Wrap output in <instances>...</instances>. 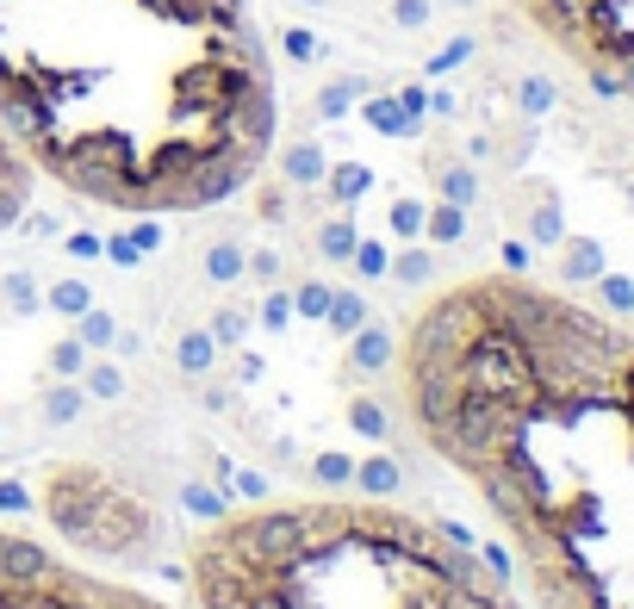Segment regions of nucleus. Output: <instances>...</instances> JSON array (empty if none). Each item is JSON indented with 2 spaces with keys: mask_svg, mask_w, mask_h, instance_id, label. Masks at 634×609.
<instances>
[{
  "mask_svg": "<svg viewBox=\"0 0 634 609\" xmlns=\"http://www.w3.org/2000/svg\"><path fill=\"white\" fill-rule=\"evenodd\" d=\"M0 137L76 199L206 211L274 143L243 0H0Z\"/></svg>",
  "mask_w": 634,
  "mask_h": 609,
  "instance_id": "f257e3e1",
  "label": "nucleus"
},
{
  "mask_svg": "<svg viewBox=\"0 0 634 609\" xmlns=\"http://www.w3.org/2000/svg\"><path fill=\"white\" fill-rule=\"evenodd\" d=\"M187 590L193 609H510L466 529L343 497L224 510L187 535Z\"/></svg>",
  "mask_w": 634,
  "mask_h": 609,
  "instance_id": "f03ea898",
  "label": "nucleus"
},
{
  "mask_svg": "<svg viewBox=\"0 0 634 609\" xmlns=\"http://www.w3.org/2000/svg\"><path fill=\"white\" fill-rule=\"evenodd\" d=\"M44 522L76 548H94L100 560H131L162 535V522H155L143 497H131L125 485H113L106 473L81 467V460H62V467L44 473Z\"/></svg>",
  "mask_w": 634,
  "mask_h": 609,
  "instance_id": "7ed1b4c3",
  "label": "nucleus"
},
{
  "mask_svg": "<svg viewBox=\"0 0 634 609\" xmlns=\"http://www.w3.org/2000/svg\"><path fill=\"white\" fill-rule=\"evenodd\" d=\"M0 609H174V604L44 548L38 535L0 529Z\"/></svg>",
  "mask_w": 634,
  "mask_h": 609,
  "instance_id": "20e7f679",
  "label": "nucleus"
},
{
  "mask_svg": "<svg viewBox=\"0 0 634 609\" xmlns=\"http://www.w3.org/2000/svg\"><path fill=\"white\" fill-rule=\"evenodd\" d=\"M32 181H38V174L25 169V156L0 137V230H13L25 218V206H32Z\"/></svg>",
  "mask_w": 634,
  "mask_h": 609,
  "instance_id": "39448f33",
  "label": "nucleus"
},
{
  "mask_svg": "<svg viewBox=\"0 0 634 609\" xmlns=\"http://www.w3.org/2000/svg\"><path fill=\"white\" fill-rule=\"evenodd\" d=\"M603 274V249L591 243V237H566L560 243V286H585Z\"/></svg>",
  "mask_w": 634,
  "mask_h": 609,
  "instance_id": "423d86ee",
  "label": "nucleus"
},
{
  "mask_svg": "<svg viewBox=\"0 0 634 609\" xmlns=\"http://www.w3.org/2000/svg\"><path fill=\"white\" fill-rule=\"evenodd\" d=\"M280 174H287L292 187H324V174H330V156L318 150V143H292V150L280 156Z\"/></svg>",
  "mask_w": 634,
  "mask_h": 609,
  "instance_id": "0eeeda50",
  "label": "nucleus"
},
{
  "mask_svg": "<svg viewBox=\"0 0 634 609\" xmlns=\"http://www.w3.org/2000/svg\"><path fill=\"white\" fill-rule=\"evenodd\" d=\"M423 237H429L436 249L461 243V237H466V206H448V199H436V206L423 211Z\"/></svg>",
  "mask_w": 634,
  "mask_h": 609,
  "instance_id": "6e6552de",
  "label": "nucleus"
},
{
  "mask_svg": "<svg viewBox=\"0 0 634 609\" xmlns=\"http://www.w3.org/2000/svg\"><path fill=\"white\" fill-rule=\"evenodd\" d=\"M436 187H442L448 206H473V199H480V169H473V162H442V169H436Z\"/></svg>",
  "mask_w": 634,
  "mask_h": 609,
  "instance_id": "1a4fd4ad",
  "label": "nucleus"
},
{
  "mask_svg": "<svg viewBox=\"0 0 634 609\" xmlns=\"http://www.w3.org/2000/svg\"><path fill=\"white\" fill-rule=\"evenodd\" d=\"M243 267H250V255H243V243H211L206 249V280L211 286H231V280H243Z\"/></svg>",
  "mask_w": 634,
  "mask_h": 609,
  "instance_id": "9d476101",
  "label": "nucleus"
},
{
  "mask_svg": "<svg viewBox=\"0 0 634 609\" xmlns=\"http://www.w3.org/2000/svg\"><path fill=\"white\" fill-rule=\"evenodd\" d=\"M324 187H330V199H361L367 187H373V169H367V162H336V169L324 174Z\"/></svg>",
  "mask_w": 634,
  "mask_h": 609,
  "instance_id": "9b49d317",
  "label": "nucleus"
},
{
  "mask_svg": "<svg viewBox=\"0 0 634 609\" xmlns=\"http://www.w3.org/2000/svg\"><path fill=\"white\" fill-rule=\"evenodd\" d=\"M367 94V81L361 76H343V81H324V94H318V118H343L355 100Z\"/></svg>",
  "mask_w": 634,
  "mask_h": 609,
  "instance_id": "f8f14e48",
  "label": "nucleus"
},
{
  "mask_svg": "<svg viewBox=\"0 0 634 609\" xmlns=\"http://www.w3.org/2000/svg\"><path fill=\"white\" fill-rule=\"evenodd\" d=\"M529 237H535L541 249H560V243H566V218H560V206L547 199V193H541V206L529 211Z\"/></svg>",
  "mask_w": 634,
  "mask_h": 609,
  "instance_id": "ddd939ff",
  "label": "nucleus"
},
{
  "mask_svg": "<svg viewBox=\"0 0 634 609\" xmlns=\"http://www.w3.org/2000/svg\"><path fill=\"white\" fill-rule=\"evenodd\" d=\"M392 355H399V343H392V336H385L380 324H367V330H361V343H355V361H361L367 374H380V367H392Z\"/></svg>",
  "mask_w": 634,
  "mask_h": 609,
  "instance_id": "4468645a",
  "label": "nucleus"
},
{
  "mask_svg": "<svg viewBox=\"0 0 634 609\" xmlns=\"http://www.w3.org/2000/svg\"><path fill=\"white\" fill-rule=\"evenodd\" d=\"M361 113H367V125H373V131H385V137H417V125L404 118L399 100H367Z\"/></svg>",
  "mask_w": 634,
  "mask_h": 609,
  "instance_id": "2eb2a0df",
  "label": "nucleus"
},
{
  "mask_svg": "<svg viewBox=\"0 0 634 609\" xmlns=\"http://www.w3.org/2000/svg\"><path fill=\"white\" fill-rule=\"evenodd\" d=\"M155 243H162V230H155V218H143L137 230H125V237L113 243V262H143Z\"/></svg>",
  "mask_w": 634,
  "mask_h": 609,
  "instance_id": "dca6fc26",
  "label": "nucleus"
},
{
  "mask_svg": "<svg viewBox=\"0 0 634 609\" xmlns=\"http://www.w3.org/2000/svg\"><path fill=\"white\" fill-rule=\"evenodd\" d=\"M385 274H392L399 286H423L429 274H436V255H429V249H404L399 262H385Z\"/></svg>",
  "mask_w": 634,
  "mask_h": 609,
  "instance_id": "f3484780",
  "label": "nucleus"
},
{
  "mask_svg": "<svg viewBox=\"0 0 634 609\" xmlns=\"http://www.w3.org/2000/svg\"><path fill=\"white\" fill-rule=\"evenodd\" d=\"M554 81H547V76H522L517 81V106H522V113H529V118H541V113H554Z\"/></svg>",
  "mask_w": 634,
  "mask_h": 609,
  "instance_id": "a211bd4d",
  "label": "nucleus"
},
{
  "mask_svg": "<svg viewBox=\"0 0 634 609\" xmlns=\"http://www.w3.org/2000/svg\"><path fill=\"white\" fill-rule=\"evenodd\" d=\"M355 243H361V237H355V225H348V218H330V225L318 230V249H324L330 262H348V255H355Z\"/></svg>",
  "mask_w": 634,
  "mask_h": 609,
  "instance_id": "6ab92c4d",
  "label": "nucleus"
},
{
  "mask_svg": "<svg viewBox=\"0 0 634 609\" xmlns=\"http://www.w3.org/2000/svg\"><path fill=\"white\" fill-rule=\"evenodd\" d=\"M597 299L610 304V311H622V318H634V280L629 274H610V267H603V274H597Z\"/></svg>",
  "mask_w": 634,
  "mask_h": 609,
  "instance_id": "aec40b11",
  "label": "nucleus"
},
{
  "mask_svg": "<svg viewBox=\"0 0 634 609\" xmlns=\"http://www.w3.org/2000/svg\"><path fill=\"white\" fill-rule=\"evenodd\" d=\"M423 211H429L423 199H392V230H399L404 243H417L423 237Z\"/></svg>",
  "mask_w": 634,
  "mask_h": 609,
  "instance_id": "412c9836",
  "label": "nucleus"
},
{
  "mask_svg": "<svg viewBox=\"0 0 634 609\" xmlns=\"http://www.w3.org/2000/svg\"><path fill=\"white\" fill-rule=\"evenodd\" d=\"M324 318H330V324H336V330H343V336H348V330H361L367 304L355 299V292H336V299H330V311H324Z\"/></svg>",
  "mask_w": 634,
  "mask_h": 609,
  "instance_id": "4be33fe9",
  "label": "nucleus"
},
{
  "mask_svg": "<svg viewBox=\"0 0 634 609\" xmlns=\"http://www.w3.org/2000/svg\"><path fill=\"white\" fill-rule=\"evenodd\" d=\"M76 343H81V348H106V343H113V318H106V311H81Z\"/></svg>",
  "mask_w": 634,
  "mask_h": 609,
  "instance_id": "5701e85b",
  "label": "nucleus"
},
{
  "mask_svg": "<svg viewBox=\"0 0 634 609\" xmlns=\"http://www.w3.org/2000/svg\"><path fill=\"white\" fill-rule=\"evenodd\" d=\"M50 304H57V311H69V318H81V311H88V286L81 280H57V292H50Z\"/></svg>",
  "mask_w": 634,
  "mask_h": 609,
  "instance_id": "b1692460",
  "label": "nucleus"
},
{
  "mask_svg": "<svg viewBox=\"0 0 634 609\" xmlns=\"http://www.w3.org/2000/svg\"><path fill=\"white\" fill-rule=\"evenodd\" d=\"M392 25L399 32H423L429 25V0H392Z\"/></svg>",
  "mask_w": 634,
  "mask_h": 609,
  "instance_id": "393cba45",
  "label": "nucleus"
},
{
  "mask_svg": "<svg viewBox=\"0 0 634 609\" xmlns=\"http://www.w3.org/2000/svg\"><path fill=\"white\" fill-rule=\"evenodd\" d=\"M88 399H118L125 392V380H118V367H88Z\"/></svg>",
  "mask_w": 634,
  "mask_h": 609,
  "instance_id": "a878e982",
  "label": "nucleus"
},
{
  "mask_svg": "<svg viewBox=\"0 0 634 609\" xmlns=\"http://www.w3.org/2000/svg\"><path fill=\"white\" fill-rule=\"evenodd\" d=\"M466 57H473V38H454V44H442V50L429 57V76H448V69H461Z\"/></svg>",
  "mask_w": 634,
  "mask_h": 609,
  "instance_id": "bb28decb",
  "label": "nucleus"
},
{
  "mask_svg": "<svg viewBox=\"0 0 634 609\" xmlns=\"http://www.w3.org/2000/svg\"><path fill=\"white\" fill-rule=\"evenodd\" d=\"M348 262H355L367 280H373V274H385V262H392V255H385V243H355V255H348Z\"/></svg>",
  "mask_w": 634,
  "mask_h": 609,
  "instance_id": "cd10ccee",
  "label": "nucleus"
},
{
  "mask_svg": "<svg viewBox=\"0 0 634 609\" xmlns=\"http://www.w3.org/2000/svg\"><path fill=\"white\" fill-rule=\"evenodd\" d=\"M287 57H292V62H318V57H324V44L311 38V32H299V25H292V32H287Z\"/></svg>",
  "mask_w": 634,
  "mask_h": 609,
  "instance_id": "c85d7f7f",
  "label": "nucleus"
},
{
  "mask_svg": "<svg viewBox=\"0 0 634 609\" xmlns=\"http://www.w3.org/2000/svg\"><path fill=\"white\" fill-rule=\"evenodd\" d=\"M211 361V343L206 336H187V343H181V367H206Z\"/></svg>",
  "mask_w": 634,
  "mask_h": 609,
  "instance_id": "c756f323",
  "label": "nucleus"
},
{
  "mask_svg": "<svg viewBox=\"0 0 634 609\" xmlns=\"http://www.w3.org/2000/svg\"><path fill=\"white\" fill-rule=\"evenodd\" d=\"M76 404H81V392H50V404H44V411H50L57 423H69V417H76Z\"/></svg>",
  "mask_w": 634,
  "mask_h": 609,
  "instance_id": "7c9ffc66",
  "label": "nucleus"
},
{
  "mask_svg": "<svg viewBox=\"0 0 634 609\" xmlns=\"http://www.w3.org/2000/svg\"><path fill=\"white\" fill-rule=\"evenodd\" d=\"M299 304H306L311 318H324V311H330V292H324V286H299Z\"/></svg>",
  "mask_w": 634,
  "mask_h": 609,
  "instance_id": "2f4dec72",
  "label": "nucleus"
},
{
  "mask_svg": "<svg viewBox=\"0 0 634 609\" xmlns=\"http://www.w3.org/2000/svg\"><path fill=\"white\" fill-rule=\"evenodd\" d=\"M243 330H250V318H237V311H224V318H218V343H237Z\"/></svg>",
  "mask_w": 634,
  "mask_h": 609,
  "instance_id": "473e14b6",
  "label": "nucleus"
},
{
  "mask_svg": "<svg viewBox=\"0 0 634 609\" xmlns=\"http://www.w3.org/2000/svg\"><path fill=\"white\" fill-rule=\"evenodd\" d=\"M287 311H292V304H287V292H274V299H268V311H262V318H268V324L280 330V324H287Z\"/></svg>",
  "mask_w": 634,
  "mask_h": 609,
  "instance_id": "72a5a7b5",
  "label": "nucleus"
},
{
  "mask_svg": "<svg viewBox=\"0 0 634 609\" xmlns=\"http://www.w3.org/2000/svg\"><path fill=\"white\" fill-rule=\"evenodd\" d=\"M69 255H100V237H88V230H76V237H69Z\"/></svg>",
  "mask_w": 634,
  "mask_h": 609,
  "instance_id": "f704fd0d",
  "label": "nucleus"
},
{
  "mask_svg": "<svg viewBox=\"0 0 634 609\" xmlns=\"http://www.w3.org/2000/svg\"><path fill=\"white\" fill-rule=\"evenodd\" d=\"M504 267H510V274H522V267H529V249H522V243H504Z\"/></svg>",
  "mask_w": 634,
  "mask_h": 609,
  "instance_id": "c9c22d12",
  "label": "nucleus"
},
{
  "mask_svg": "<svg viewBox=\"0 0 634 609\" xmlns=\"http://www.w3.org/2000/svg\"><path fill=\"white\" fill-rule=\"evenodd\" d=\"M442 7H473V0H442Z\"/></svg>",
  "mask_w": 634,
  "mask_h": 609,
  "instance_id": "e433bc0d",
  "label": "nucleus"
},
{
  "mask_svg": "<svg viewBox=\"0 0 634 609\" xmlns=\"http://www.w3.org/2000/svg\"><path fill=\"white\" fill-rule=\"evenodd\" d=\"M299 7H324V0H299Z\"/></svg>",
  "mask_w": 634,
  "mask_h": 609,
  "instance_id": "4c0bfd02",
  "label": "nucleus"
}]
</instances>
